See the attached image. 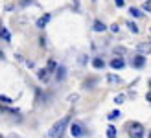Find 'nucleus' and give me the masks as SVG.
I'll return each mask as SVG.
<instances>
[{"instance_id":"nucleus-24","label":"nucleus","mask_w":151,"mask_h":138,"mask_svg":"<svg viewBox=\"0 0 151 138\" xmlns=\"http://www.w3.org/2000/svg\"><path fill=\"white\" fill-rule=\"evenodd\" d=\"M149 138H151V133H149Z\"/></svg>"},{"instance_id":"nucleus-26","label":"nucleus","mask_w":151,"mask_h":138,"mask_svg":"<svg viewBox=\"0 0 151 138\" xmlns=\"http://www.w3.org/2000/svg\"><path fill=\"white\" fill-rule=\"evenodd\" d=\"M149 85H151V83H149Z\"/></svg>"},{"instance_id":"nucleus-1","label":"nucleus","mask_w":151,"mask_h":138,"mask_svg":"<svg viewBox=\"0 0 151 138\" xmlns=\"http://www.w3.org/2000/svg\"><path fill=\"white\" fill-rule=\"evenodd\" d=\"M68 121H70V116L61 118V120H59L54 127L50 129L48 136H52V138H61V136H63V133H65V129H66V125H68Z\"/></svg>"},{"instance_id":"nucleus-2","label":"nucleus","mask_w":151,"mask_h":138,"mask_svg":"<svg viewBox=\"0 0 151 138\" xmlns=\"http://www.w3.org/2000/svg\"><path fill=\"white\" fill-rule=\"evenodd\" d=\"M129 134H131L133 138H142V136H144V125H142V124H137V121H134V124H131V125H129Z\"/></svg>"},{"instance_id":"nucleus-12","label":"nucleus","mask_w":151,"mask_h":138,"mask_svg":"<svg viewBox=\"0 0 151 138\" xmlns=\"http://www.w3.org/2000/svg\"><path fill=\"white\" fill-rule=\"evenodd\" d=\"M107 136H109V138H116V129L112 127V125L107 127Z\"/></svg>"},{"instance_id":"nucleus-3","label":"nucleus","mask_w":151,"mask_h":138,"mask_svg":"<svg viewBox=\"0 0 151 138\" xmlns=\"http://www.w3.org/2000/svg\"><path fill=\"white\" fill-rule=\"evenodd\" d=\"M137 50L140 55H144V53H151V41L149 42H138L137 44Z\"/></svg>"},{"instance_id":"nucleus-16","label":"nucleus","mask_w":151,"mask_h":138,"mask_svg":"<svg viewBox=\"0 0 151 138\" xmlns=\"http://www.w3.org/2000/svg\"><path fill=\"white\" fill-rule=\"evenodd\" d=\"M127 28H129L133 33H138V28H137V24H133V22H127Z\"/></svg>"},{"instance_id":"nucleus-9","label":"nucleus","mask_w":151,"mask_h":138,"mask_svg":"<svg viewBox=\"0 0 151 138\" xmlns=\"http://www.w3.org/2000/svg\"><path fill=\"white\" fill-rule=\"evenodd\" d=\"M105 29H107V26L101 20H94V32H105Z\"/></svg>"},{"instance_id":"nucleus-25","label":"nucleus","mask_w":151,"mask_h":138,"mask_svg":"<svg viewBox=\"0 0 151 138\" xmlns=\"http://www.w3.org/2000/svg\"><path fill=\"white\" fill-rule=\"evenodd\" d=\"M92 2H96V0H92Z\"/></svg>"},{"instance_id":"nucleus-11","label":"nucleus","mask_w":151,"mask_h":138,"mask_svg":"<svg viewBox=\"0 0 151 138\" xmlns=\"http://www.w3.org/2000/svg\"><path fill=\"white\" fill-rule=\"evenodd\" d=\"M92 66H94V68H103V66H105V61L100 59V57H96V59L92 61Z\"/></svg>"},{"instance_id":"nucleus-17","label":"nucleus","mask_w":151,"mask_h":138,"mask_svg":"<svg viewBox=\"0 0 151 138\" xmlns=\"http://www.w3.org/2000/svg\"><path fill=\"white\" fill-rule=\"evenodd\" d=\"M142 7H144V9H146L147 13H151V0H146V2H144V6H142Z\"/></svg>"},{"instance_id":"nucleus-15","label":"nucleus","mask_w":151,"mask_h":138,"mask_svg":"<svg viewBox=\"0 0 151 138\" xmlns=\"http://www.w3.org/2000/svg\"><path fill=\"white\" fill-rule=\"evenodd\" d=\"M122 114H120V111H112L111 114H109V120H116V118H120Z\"/></svg>"},{"instance_id":"nucleus-7","label":"nucleus","mask_w":151,"mask_h":138,"mask_svg":"<svg viewBox=\"0 0 151 138\" xmlns=\"http://www.w3.org/2000/svg\"><path fill=\"white\" fill-rule=\"evenodd\" d=\"M107 81L111 83V85H120V81H122V79H120L118 75H114V74H107Z\"/></svg>"},{"instance_id":"nucleus-13","label":"nucleus","mask_w":151,"mask_h":138,"mask_svg":"<svg viewBox=\"0 0 151 138\" xmlns=\"http://www.w3.org/2000/svg\"><path fill=\"white\" fill-rule=\"evenodd\" d=\"M0 103L9 105V103H13V99H11V98H7V96H2V94H0Z\"/></svg>"},{"instance_id":"nucleus-10","label":"nucleus","mask_w":151,"mask_h":138,"mask_svg":"<svg viewBox=\"0 0 151 138\" xmlns=\"http://www.w3.org/2000/svg\"><path fill=\"white\" fill-rule=\"evenodd\" d=\"M55 72H57V79L63 81V79H65V74H66V68H65V66H59Z\"/></svg>"},{"instance_id":"nucleus-4","label":"nucleus","mask_w":151,"mask_h":138,"mask_svg":"<svg viewBox=\"0 0 151 138\" xmlns=\"http://www.w3.org/2000/svg\"><path fill=\"white\" fill-rule=\"evenodd\" d=\"M70 133H72V136H76V138L83 136V127H81V124H72V125H70Z\"/></svg>"},{"instance_id":"nucleus-21","label":"nucleus","mask_w":151,"mask_h":138,"mask_svg":"<svg viewBox=\"0 0 151 138\" xmlns=\"http://www.w3.org/2000/svg\"><path fill=\"white\" fill-rule=\"evenodd\" d=\"M111 32L116 33V32H118V24H112V26H111Z\"/></svg>"},{"instance_id":"nucleus-23","label":"nucleus","mask_w":151,"mask_h":138,"mask_svg":"<svg viewBox=\"0 0 151 138\" xmlns=\"http://www.w3.org/2000/svg\"><path fill=\"white\" fill-rule=\"evenodd\" d=\"M2 32H4V29H2V28H0V35H2Z\"/></svg>"},{"instance_id":"nucleus-19","label":"nucleus","mask_w":151,"mask_h":138,"mask_svg":"<svg viewBox=\"0 0 151 138\" xmlns=\"http://www.w3.org/2000/svg\"><path fill=\"white\" fill-rule=\"evenodd\" d=\"M114 101L120 105V103H124V96H116V99H114Z\"/></svg>"},{"instance_id":"nucleus-8","label":"nucleus","mask_w":151,"mask_h":138,"mask_svg":"<svg viewBox=\"0 0 151 138\" xmlns=\"http://www.w3.org/2000/svg\"><path fill=\"white\" fill-rule=\"evenodd\" d=\"M48 20H50V15H44V17H41L39 20H37V28H44L48 24Z\"/></svg>"},{"instance_id":"nucleus-6","label":"nucleus","mask_w":151,"mask_h":138,"mask_svg":"<svg viewBox=\"0 0 151 138\" xmlns=\"http://www.w3.org/2000/svg\"><path fill=\"white\" fill-rule=\"evenodd\" d=\"M124 65H125V63H124L122 59H112V61H111V66L114 68V70H120V68H124Z\"/></svg>"},{"instance_id":"nucleus-5","label":"nucleus","mask_w":151,"mask_h":138,"mask_svg":"<svg viewBox=\"0 0 151 138\" xmlns=\"http://www.w3.org/2000/svg\"><path fill=\"white\" fill-rule=\"evenodd\" d=\"M144 63H146V57H144V55H140V53L133 59V65L137 66V68H142V66H144Z\"/></svg>"},{"instance_id":"nucleus-18","label":"nucleus","mask_w":151,"mask_h":138,"mask_svg":"<svg viewBox=\"0 0 151 138\" xmlns=\"http://www.w3.org/2000/svg\"><path fill=\"white\" fill-rule=\"evenodd\" d=\"M55 68H57V66H55L54 61H48V68H46V70H48V72H52V70H55Z\"/></svg>"},{"instance_id":"nucleus-20","label":"nucleus","mask_w":151,"mask_h":138,"mask_svg":"<svg viewBox=\"0 0 151 138\" xmlns=\"http://www.w3.org/2000/svg\"><path fill=\"white\" fill-rule=\"evenodd\" d=\"M114 4H116L118 7H122V6H124V0H114Z\"/></svg>"},{"instance_id":"nucleus-22","label":"nucleus","mask_w":151,"mask_h":138,"mask_svg":"<svg viewBox=\"0 0 151 138\" xmlns=\"http://www.w3.org/2000/svg\"><path fill=\"white\" fill-rule=\"evenodd\" d=\"M146 98H147V101L151 103V92H147V96H146Z\"/></svg>"},{"instance_id":"nucleus-14","label":"nucleus","mask_w":151,"mask_h":138,"mask_svg":"<svg viewBox=\"0 0 151 138\" xmlns=\"http://www.w3.org/2000/svg\"><path fill=\"white\" fill-rule=\"evenodd\" d=\"M129 13L133 15V17H142V13H140V9H137V7H131V9H129Z\"/></svg>"}]
</instances>
